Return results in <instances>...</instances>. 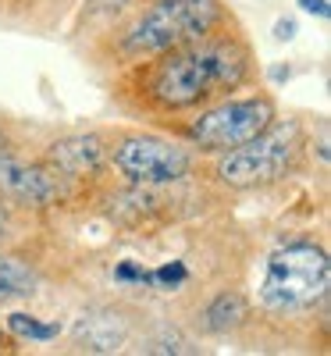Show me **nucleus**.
<instances>
[{
	"instance_id": "f257e3e1",
	"label": "nucleus",
	"mask_w": 331,
	"mask_h": 356,
	"mask_svg": "<svg viewBox=\"0 0 331 356\" xmlns=\"http://www.w3.org/2000/svg\"><path fill=\"white\" fill-rule=\"evenodd\" d=\"M250 54L235 40H189L161 54L146 75V97L164 111L196 107L246 79Z\"/></svg>"
},
{
	"instance_id": "f03ea898",
	"label": "nucleus",
	"mask_w": 331,
	"mask_h": 356,
	"mask_svg": "<svg viewBox=\"0 0 331 356\" xmlns=\"http://www.w3.org/2000/svg\"><path fill=\"white\" fill-rule=\"evenodd\" d=\"M303 150V132H299L296 122L275 125L271 122L260 136L246 139L243 146H232L225 150L218 175L221 182L235 186V189H253V186H267V182H278L285 178Z\"/></svg>"
},
{
	"instance_id": "7ed1b4c3",
	"label": "nucleus",
	"mask_w": 331,
	"mask_h": 356,
	"mask_svg": "<svg viewBox=\"0 0 331 356\" xmlns=\"http://www.w3.org/2000/svg\"><path fill=\"white\" fill-rule=\"evenodd\" d=\"M331 285V264L321 246H285L267 260L260 300L267 310H299L317 303Z\"/></svg>"
},
{
	"instance_id": "20e7f679",
	"label": "nucleus",
	"mask_w": 331,
	"mask_h": 356,
	"mask_svg": "<svg viewBox=\"0 0 331 356\" xmlns=\"http://www.w3.org/2000/svg\"><path fill=\"white\" fill-rule=\"evenodd\" d=\"M218 22V0H157L129 33V54H164L200 40Z\"/></svg>"
},
{
	"instance_id": "39448f33",
	"label": "nucleus",
	"mask_w": 331,
	"mask_h": 356,
	"mask_svg": "<svg viewBox=\"0 0 331 356\" xmlns=\"http://www.w3.org/2000/svg\"><path fill=\"white\" fill-rule=\"evenodd\" d=\"M271 122H275V104L271 97H246V100H228L214 111H207L196 118V125L189 129L193 143L200 150H232L243 146L246 139L260 136Z\"/></svg>"
},
{
	"instance_id": "423d86ee",
	"label": "nucleus",
	"mask_w": 331,
	"mask_h": 356,
	"mask_svg": "<svg viewBox=\"0 0 331 356\" xmlns=\"http://www.w3.org/2000/svg\"><path fill=\"white\" fill-rule=\"evenodd\" d=\"M114 164L129 175L132 182L143 186H161V182H178L189 175V154L182 146H171L164 139H150V136H132L118 146Z\"/></svg>"
},
{
	"instance_id": "0eeeda50",
	"label": "nucleus",
	"mask_w": 331,
	"mask_h": 356,
	"mask_svg": "<svg viewBox=\"0 0 331 356\" xmlns=\"http://www.w3.org/2000/svg\"><path fill=\"white\" fill-rule=\"evenodd\" d=\"M0 186L8 193L29 200V203H50L54 200V182L36 171V168H18L11 161H0Z\"/></svg>"
},
{
	"instance_id": "6e6552de",
	"label": "nucleus",
	"mask_w": 331,
	"mask_h": 356,
	"mask_svg": "<svg viewBox=\"0 0 331 356\" xmlns=\"http://www.w3.org/2000/svg\"><path fill=\"white\" fill-rule=\"evenodd\" d=\"M100 139L97 136H79V139H65V143H54L50 161L68 171V175H86V171H97L100 168Z\"/></svg>"
},
{
	"instance_id": "1a4fd4ad",
	"label": "nucleus",
	"mask_w": 331,
	"mask_h": 356,
	"mask_svg": "<svg viewBox=\"0 0 331 356\" xmlns=\"http://www.w3.org/2000/svg\"><path fill=\"white\" fill-rule=\"evenodd\" d=\"M36 289V271L18 257H0V303L4 300H22L33 296Z\"/></svg>"
},
{
	"instance_id": "9d476101",
	"label": "nucleus",
	"mask_w": 331,
	"mask_h": 356,
	"mask_svg": "<svg viewBox=\"0 0 331 356\" xmlns=\"http://www.w3.org/2000/svg\"><path fill=\"white\" fill-rule=\"evenodd\" d=\"M246 310L250 307H246V300L239 292H221L218 300L207 307L203 317H207V328L210 332H228V328H235V324L246 317Z\"/></svg>"
},
{
	"instance_id": "9b49d317",
	"label": "nucleus",
	"mask_w": 331,
	"mask_h": 356,
	"mask_svg": "<svg viewBox=\"0 0 331 356\" xmlns=\"http://www.w3.org/2000/svg\"><path fill=\"white\" fill-rule=\"evenodd\" d=\"M8 328L15 332V335H22V339H36V342H50V339H57V324H43V321H36V317H29V314H11L8 317Z\"/></svg>"
},
{
	"instance_id": "f8f14e48",
	"label": "nucleus",
	"mask_w": 331,
	"mask_h": 356,
	"mask_svg": "<svg viewBox=\"0 0 331 356\" xmlns=\"http://www.w3.org/2000/svg\"><path fill=\"white\" fill-rule=\"evenodd\" d=\"M150 282H154L157 289H178L186 282V264H164V267H157L154 275H150Z\"/></svg>"
},
{
	"instance_id": "ddd939ff",
	"label": "nucleus",
	"mask_w": 331,
	"mask_h": 356,
	"mask_svg": "<svg viewBox=\"0 0 331 356\" xmlns=\"http://www.w3.org/2000/svg\"><path fill=\"white\" fill-rule=\"evenodd\" d=\"M114 278L118 282H150V271H146V267H136V264H118Z\"/></svg>"
},
{
	"instance_id": "4468645a",
	"label": "nucleus",
	"mask_w": 331,
	"mask_h": 356,
	"mask_svg": "<svg viewBox=\"0 0 331 356\" xmlns=\"http://www.w3.org/2000/svg\"><path fill=\"white\" fill-rule=\"evenodd\" d=\"M299 8H303V11H310V15H317V18H328V15H331L328 0H299Z\"/></svg>"
},
{
	"instance_id": "2eb2a0df",
	"label": "nucleus",
	"mask_w": 331,
	"mask_h": 356,
	"mask_svg": "<svg viewBox=\"0 0 331 356\" xmlns=\"http://www.w3.org/2000/svg\"><path fill=\"white\" fill-rule=\"evenodd\" d=\"M275 36H278V40H292V36H296V22H289V18H285V22H278Z\"/></svg>"
},
{
	"instance_id": "dca6fc26",
	"label": "nucleus",
	"mask_w": 331,
	"mask_h": 356,
	"mask_svg": "<svg viewBox=\"0 0 331 356\" xmlns=\"http://www.w3.org/2000/svg\"><path fill=\"white\" fill-rule=\"evenodd\" d=\"M4 146H8V143H4V136H0V157H4Z\"/></svg>"
}]
</instances>
